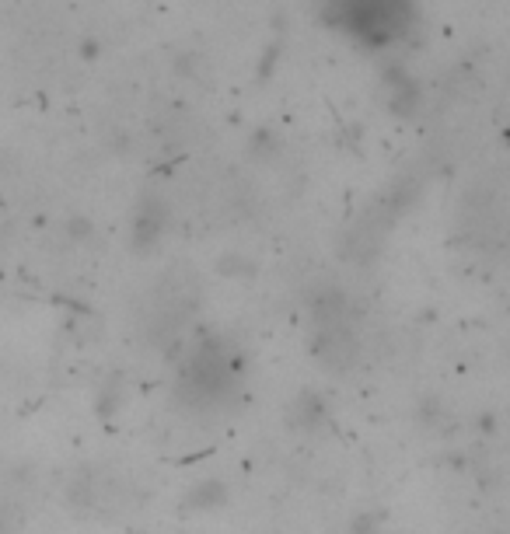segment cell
Listing matches in <instances>:
<instances>
[{
	"label": "cell",
	"mask_w": 510,
	"mask_h": 534,
	"mask_svg": "<svg viewBox=\"0 0 510 534\" xmlns=\"http://www.w3.org/2000/svg\"><path fill=\"white\" fill-rule=\"evenodd\" d=\"M228 500H231V489L224 486L221 479H203V482H196V486L186 493V507L189 510H200V514L228 507Z\"/></svg>",
	"instance_id": "3"
},
{
	"label": "cell",
	"mask_w": 510,
	"mask_h": 534,
	"mask_svg": "<svg viewBox=\"0 0 510 534\" xmlns=\"http://www.w3.org/2000/svg\"><path fill=\"white\" fill-rule=\"evenodd\" d=\"M357 353L360 346L357 336H353V325H329V329H315V336H311V356L332 374L350 370Z\"/></svg>",
	"instance_id": "2"
},
{
	"label": "cell",
	"mask_w": 510,
	"mask_h": 534,
	"mask_svg": "<svg viewBox=\"0 0 510 534\" xmlns=\"http://www.w3.org/2000/svg\"><path fill=\"white\" fill-rule=\"evenodd\" d=\"M374 531H378V517H374V514L357 517V524L350 528V534H374Z\"/></svg>",
	"instance_id": "5"
},
{
	"label": "cell",
	"mask_w": 510,
	"mask_h": 534,
	"mask_svg": "<svg viewBox=\"0 0 510 534\" xmlns=\"http://www.w3.org/2000/svg\"><path fill=\"white\" fill-rule=\"evenodd\" d=\"M238 384V356L231 353V346L224 339L210 336L189 356L186 370H182V395L196 405L221 402L231 395V388Z\"/></svg>",
	"instance_id": "1"
},
{
	"label": "cell",
	"mask_w": 510,
	"mask_h": 534,
	"mask_svg": "<svg viewBox=\"0 0 510 534\" xmlns=\"http://www.w3.org/2000/svg\"><path fill=\"white\" fill-rule=\"evenodd\" d=\"M325 416H329V409H325L322 395H315V391H301L294 398V405H290V423L297 430H318L325 423Z\"/></svg>",
	"instance_id": "4"
}]
</instances>
